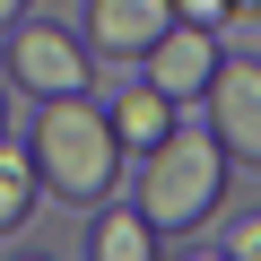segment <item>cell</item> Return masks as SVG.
<instances>
[{"mask_svg":"<svg viewBox=\"0 0 261 261\" xmlns=\"http://www.w3.org/2000/svg\"><path fill=\"white\" fill-rule=\"evenodd\" d=\"M27 157H35L44 192L70 200V209H96V200H113V183H122V140H113L105 105H87V87H79V96H35V140H27Z\"/></svg>","mask_w":261,"mask_h":261,"instance_id":"1","label":"cell"},{"mask_svg":"<svg viewBox=\"0 0 261 261\" xmlns=\"http://www.w3.org/2000/svg\"><path fill=\"white\" fill-rule=\"evenodd\" d=\"M226 148H218V130L200 122V130H166L157 148H140V218L174 244V235H200L209 218H218V200H226Z\"/></svg>","mask_w":261,"mask_h":261,"instance_id":"2","label":"cell"},{"mask_svg":"<svg viewBox=\"0 0 261 261\" xmlns=\"http://www.w3.org/2000/svg\"><path fill=\"white\" fill-rule=\"evenodd\" d=\"M0 79H9L18 96H79L96 79V53L61 18H18L9 35H0Z\"/></svg>","mask_w":261,"mask_h":261,"instance_id":"3","label":"cell"},{"mask_svg":"<svg viewBox=\"0 0 261 261\" xmlns=\"http://www.w3.org/2000/svg\"><path fill=\"white\" fill-rule=\"evenodd\" d=\"M209 130H218V148H226V166H252L261 174V61L252 53H218V70H209Z\"/></svg>","mask_w":261,"mask_h":261,"instance_id":"4","label":"cell"},{"mask_svg":"<svg viewBox=\"0 0 261 261\" xmlns=\"http://www.w3.org/2000/svg\"><path fill=\"white\" fill-rule=\"evenodd\" d=\"M209 70H218V35L192 27V18H174V27L140 53V79H148L157 96H174V105H192V96L209 87Z\"/></svg>","mask_w":261,"mask_h":261,"instance_id":"5","label":"cell"},{"mask_svg":"<svg viewBox=\"0 0 261 261\" xmlns=\"http://www.w3.org/2000/svg\"><path fill=\"white\" fill-rule=\"evenodd\" d=\"M174 27V0H87V53L96 61H140Z\"/></svg>","mask_w":261,"mask_h":261,"instance_id":"6","label":"cell"},{"mask_svg":"<svg viewBox=\"0 0 261 261\" xmlns=\"http://www.w3.org/2000/svg\"><path fill=\"white\" fill-rule=\"evenodd\" d=\"M105 122H113V140H122V157H140V148H157L166 130H174V96H157V87L140 79L130 96H113V105H105Z\"/></svg>","mask_w":261,"mask_h":261,"instance_id":"7","label":"cell"},{"mask_svg":"<svg viewBox=\"0 0 261 261\" xmlns=\"http://www.w3.org/2000/svg\"><path fill=\"white\" fill-rule=\"evenodd\" d=\"M157 226L140 218V200H130V209H113V200H96V226H87V252L96 261H157Z\"/></svg>","mask_w":261,"mask_h":261,"instance_id":"8","label":"cell"},{"mask_svg":"<svg viewBox=\"0 0 261 261\" xmlns=\"http://www.w3.org/2000/svg\"><path fill=\"white\" fill-rule=\"evenodd\" d=\"M35 200H44V174H35V157L0 130V235H18L27 218H35Z\"/></svg>","mask_w":261,"mask_h":261,"instance_id":"9","label":"cell"},{"mask_svg":"<svg viewBox=\"0 0 261 261\" xmlns=\"http://www.w3.org/2000/svg\"><path fill=\"white\" fill-rule=\"evenodd\" d=\"M218 252H226V261H261V209H244V218H226V235H218Z\"/></svg>","mask_w":261,"mask_h":261,"instance_id":"10","label":"cell"},{"mask_svg":"<svg viewBox=\"0 0 261 261\" xmlns=\"http://www.w3.org/2000/svg\"><path fill=\"white\" fill-rule=\"evenodd\" d=\"M174 18H192V27L226 35V27H235V0H174Z\"/></svg>","mask_w":261,"mask_h":261,"instance_id":"11","label":"cell"},{"mask_svg":"<svg viewBox=\"0 0 261 261\" xmlns=\"http://www.w3.org/2000/svg\"><path fill=\"white\" fill-rule=\"evenodd\" d=\"M27 9H35V0H0V35H9V27H18Z\"/></svg>","mask_w":261,"mask_h":261,"instance_id":"12","label":"cell"},{"mask_svg":"<svg viewBox=\"0 0 261 261\" xmlns=\"http://www.w3.org/2000/svg\"><path fill=\"white\" fill-rule=\"evenodd\" d=\"M0 130H9V79H0Z\"/></svg>","mask_w":261,"mask_h":261,"instance_id":"13","label":"cell"},{"mask_svg":"<svg viewBox=\"0 0 261 261\" xmlns=\"http://www.w3.org/2000/svg\"><path fill=\"white\" fill-rule=\"evenodd\" d=\"M235 18H261V0H235Z\"/></svg>","mask_w":261,"mask_h":261,"instance_id":"14","label":"cell"}]
</instances>
